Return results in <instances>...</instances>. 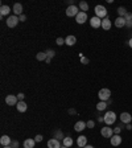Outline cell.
Segmentation results:
<instances>
[{
	"instance_id": "obj_1",
	"label": "cell",
	"mask_w": 132,
	"mask_h": 148,
	"mask_svg": "<svg viewBox=\"0 0 132 148\" xmlns=\"http://www.w3.org/2000/svg\"><path fill=\"white\" fill-rule=\"evenodd\" d=\"M103 122L107 124V126L114 124L115 122H116V114H115L114 111H107V113L104 114V117H103Z\"/></svg>"
},
{
	"instance_id": "obj_2",
	"label": "cell",
	"mask_w": 132,
	"mask_h": 148,
	"mask_svg": "<svg viewBox=\"0 0 132 148\" xmlns=\"http://www.w3.org/2000/svg\"><path fill=\"white\" fill-rule=\"evenodd\" d=\"M95 11V16L99 19H106L107 17V9H106V7H103V5H97V7L94 8Z\"/></svg>"
},
{
	"instance_id": "obj_3",
	"label": "cell",
	"mask_w": 132,
	"mask_h": 148,
	"mask_svg": "<svg viewBox=\"0 0 132 148\" xmlns=\"http://www.w3.org/2000/svg\"><path fill=\"white\" fill-rule=\"evenodd\" d=\"M98 96H99V99L103 100V102H107L110 98H111V91L108 89H101L99 90V93H98Z\"/></svg>"
},
{
	"instance_id": "obj_4",
	"label": "cell",
	"mask_w": 132,
	"mask_h": 148,
	"mask_svg": "<svg viewBox=\"0 0 132 148\" xmlns=\"http://www.w3.org/2000/svg\"><path fill=\"white\" fill-rule=\"evenodd\" d=\"M79 7H77V5H69L67 9H66V16H69V17H77V15L79 13Z\"/></svg>"
},
{
	"instance_id": "obj_5",
	"label": "cell",
	"mask_w": 132,
	"mask_h": 148,
	"mask_svg": "<svg viewBox=\"0 0 132 148\" xmlns=\"http://www.w3.org/2000/svg\"><path fill=\"white\" fill-rule=\"evenodd\" d=\"M19 16H16V15H12V16H8V19H7V27L8 28H15L16 25L19 24Z\"/></svg>"
},
{
	"instance_id": "obj_6",
	"label": "cell",
	"mask_w": 132,
	"mask_h": 148,
	"mask_svg": "<svg viewBox=\"0 0 132 148\" xmlns=\"http://www.w3.org/2000/svg\"><path fill=\"white\" fill-rule=\"evenodd\" d=\"M5 103H7L8 106H16V104L19 103L17 95H12V94L7 95V96H5Z\"/></svg>"
},
{
	"instance_id": "obj_7",
	"label": "cell",
	"mask_w": 132,
	"mask_h": 148,
	"mask_svg": "<svg viewBox=\"0 0 132 148\" xmlns=\"http://www.w3.org/2000/svg\"><path fill=\"white\" fill-rule=\"evenodd\" d=\"M101 134H102V136H103V138L111 139L112 136H114V130H112L111 127H102Z\"/></svg>"
},
{
	"instance_id": "obj_8",
	"label": "cell",
	"mask_w": 132,
	"mask_h": 148,
	"mask_svg": "<svg viewBox=\"0 0 132 148\" xmlns=\"http://www.w3.org/2000/svg\"><path fill=\"white\" fill-rule=\"evenodd\" d=\"M86 20H87V13H86V12H82V11H81L77 15L75 21L78 23V24H85V23H86Z\"/></svg>"
},
{
	"instance_id": "obj_9",
	"label": "cell",
	"mask_w": 132,
	"mask_h": 148,
	"mask_svg": "<svg viewBox=\"0 0 132 148\" xmlns=\"http://www.w3.org/2000/svg\"><path fill=\"white\" fill-rule=\"evenodd\" d=\"M90 25L93 28H101L102 27V19H99V17H97V16H94V17H91L90 19Z\"/></svg>"
},
{
	"instance_id": "obj_10",
	"label": "cell",
	"mask_w": 132,
	"mask_h": 148,
	"mask_svg": "<svg viewBox=\"0 0 132 148\" xmlns=\"http://www.w3.org/2000/svg\"><path fill=\"white\" fill-rule=\"evenodd\" d=\"M85 128H87V124H86V122H83V121H79L74 124V130H75L77 132H82Z\"/></svg>"
},
{
	"instance_id": "obj_11",
	"label": "cell",
	"mask_w": 132,
	"mask_h": 148,
	"mask_svg": "<svg viewBox=\"0 0 132 148\" xmlns=\"http://www.w3.org/2000/svg\"><path fill=\"white\" fill-rule=\"evenodd\" d=\"M11 143H12V140H11V138L8 135H3V136L0 138V144H1V147H8V145H11Z\"/></svg>"
},
{
	"instance_id": "obj_12",
	"label": "cell",
	"mask_w": 132,
	"mask_h": 148,
	"mask_svg": "<svg viewBox=\"0 0 132 148\" xmlns=\"http://www.w3.org/2000/svg\"><path fill=\"white\" fill-rule=\"evenodd\" d=\"M110 141H111V145H114V147H116V145H120V144H122V136H120V135L115 134L114 136L110 139Z\"/></svg>"
},
{
	"instance_id": "obj_13",
	"label": "cell",
	"mask_w": 132,
	"mask_h": 148,
	"mask_svg": "<svg viewBox=\"0 0 132 148\" xmlns=\"http://www.w3.org/2000/svg\"><path fill=\"white\" fill-rule=\"evenodd\" d=\"M120 121H122L123 123H125V124L131 123V121H132L131 114H129V113H122V114H120Z\"/></svg>"
},
{
	"instance_id": "obj_14",
	"label": "cell",
	"mask_w": 132,
	"mask_h": 148,
	"mask_svg": "<svg viewBox=\"0 0 132 148\" xmlns=\"http://www.w3.org/2000/svg\"><path fill=\"white\" fill-rule=\"evenodd\" d=\"M48 148H61V143L57 139H49Z\"/></svg>"
},
{
	"instance_id": "obj_15",
	"label": "cell",
	"mask_w": 132,
	"mask_h": 148,
	"mask_svg": "<svg viewBox=\"0 0 132 148\" xmlns=\"http://www.w3.org/2000/svg\"><path fill=\"white\" fill-rule=\"evenodd\" d=\"M13 13L16 15V16H21V15H23V5H21L20 3H16L13 5Z\"/></svg>"
},
{
	"instance_id": "obj_16",
	"label": "cell",
	"mask_w": 132,
	"mask_h": 148,
	"mask_svg": "<svg viewBox=\"0 0 132 148\" xmlns=\"http://www.w3.org/2000/svg\"><path fill=\"white\" fill-rule=\"evenodd\" d=\"M75 42H77V37H75V36H73V35L67 36V37L65 38V44L69 45V46H73V45H75Z\"/></svg>"
},
{
	"instance_id": "obj_17",
	"label": "cell",
	"mask_w": 132,
	"mask_h": 148,
	"mask_svg": "<svg viewBox=\"0 0 132 148\" xmlns=\"http://www.w3.org/2000/svg\"><path fill=\"white\" fill-rule=\"evenodd\" d=\"M16 107H17L19 113H25L27 108H28V106H27V103H25L24 100H19V103L16 104Z\"/></svg>"
},
{
	"instance_id": "obj_18",
	"label": "cell",
	"mask_w": 132,
	"mask_h": 148,
	"mask_svg": "<svg viewBox=\"0 0 132 148\" xmlns=\"http://www.w3.org/2000/svg\"><path fill=\"white\" fill-rule=\"evenodd\" d=\"M77 144H78V147H81V148H83V147H86L87 145V138L86 136H79V138L77 139Z\"/></svg>"
},
{
	"instance_id": "obj_19",
	"label": "cell",
	"mask_w": 132,
	"mask_h": 148,
	"mask_svg": "<svg viewBox=\"0 0 132 148\" xmlns=\"http://www.w3.org/2000/svg\"><path fill=\"white\" fill-rule=\"evenodd\" d=\"M35 144H36L35 139H25L24 143H23L24 148H35Z\"/></svg>"
},
{
	"instance_id": "obj_20",
	"label": "cell",
	"mask_w": 132,
	"mask_h": 148,
	"mask_svg": "<svg viewBox=\"0 0 132 148\" xmlns=\"http://www.w3.org/2000/svg\"><path fill=\"white\" fill-rule=\"evenodd\" d=\"M102 28H103L104 31H108V29H111V20L108 17L103 19L102 20Z\"/></svg>"
},
{
	"instance_id": "obj_21",
	"label": "cell",
	"mask_w": 132,
	"mask_h": 148,
	"mask_svg": "<svg viewBox=\"0 0 132 148\" xmlns=\"http://www.w3.org/2000/svg\"><path fill=\"white\" fill-rule=\"evenodd\" d=\"M114 24L116 28H123L125 27V19L124 17H118L116 20L114 21Z\"/></svg>"
},
{
	"instance_id": "obj_22",
	"label": "cell",
	"mask_w": 132,
	"mask_h": 148,
	"mask_svg": "<svg viewBox=\"0 0 132 148\" xmlns=\"http://www.w3.org/2000/svg\"><path fill=\"white\" fill-rule=\"evenodd\" d=\"M9 12H11V8L8 5H1L0 7V15L1 16H7V15H9Z\"/></svg>"
},
{
	"instance_id": "obj_23",
	"label": "cell",
	"mask_w": 132,
	"mask_h": 148,
	"mask_svg": "<svg viewBox=\"0 0 132 148\" xmlns=\"http://www.w3.org/2000/svg\"><path fill=\"white\" fill-rule=\"evenodd\" d=\"M36 58H37L38 61H46V60H48V54H46L45 52H40L36 54Z\"/></svg>"
},
{
	"instance_id": "obj_24",
	"label": "cell",
	"mask_w": 132,
	"mask_h": 148,
	"mask_svg": "<svg viewBox=\"0 0 132 148\" xmlns=\"http://www.w3.org/2000/svg\"><path fill=\"white\" fill-rule=\"evenodd\" d=\"M107 108V102H103V100H101L99 103L97 104V110L98 111H103Z\"/></svg>"
},
{
	"instance_id": "obj_25",
	"label": "cell",
	"mask_w": 132,
	"mask_h": 148,
	"mask_svg": "<svg viewBox=\"0 0 132 148\" xmlns=\"http://www.w3.org/2000/svg\"><path fill=\"white\" fill-rule=\"evenodd\" d=\"M73 143H74V140L71 138H70V136H66L65 139H63V145H66V147H71V145H73Z\"/></svg>"
},
{
	"instance_id": "obj_26",
	"label": "cell",
	"mask_w": 132,
	"mask_h": 148,
	"mask_svg": "<svg viewBox=\"0 0 132 148\" xmlns=\"http://www.w3.org/2000/svg\"><path fill=\"white\" fill-rule=\"evenodd\" d=\"M79 9L82 11V12H86V11L89 9V4H87L86 1H81L79 3Z\"/></svg>"
},
{
	"instance_id": "obj_27",
	"label": "cell",
	"mask_w": 132,
	"mask_h": 148,
	"mask_svg": "<svg viewBox=\"0 0 132 148\" xmlns=\"http://www.w3.org/2000/svg\"><path fill=\"white\" fill-rule=\"evenodd\" d=\"M118 13H119V17H124L125 13H127V11H125L124 7H119L118 8Z\"/></svg>"
},
{
	"instance_id": "obj_28",
	"label": "cell",
	"mask_w": 132,
	"mask_h": 148,
	"mask_svg": "<svg viewBox=\"0 0 132 148\" xmlns=\"http://www.w3.org/2000/svg\"><path fill=\"white\" fill-rule=\"evenodd\" d=\"M45 53L48 54V58H50V60H52L53 57L56 56V52H54V50H52V49H49V50H46Z\"/></svg>"
},
{
	"instance_id": "obj_29",
	"label": "cell",
	"mask_w": 132,
	"mask_h": 148,
	"mask_svg": "<svg viewBox=\"0 0 132 148\" xmlns=\"http://www.w3.org/2000/svg\"><path fill=\"white\" fill-rule=\"evenodd\" d=\"M54 139H57V140H58V139H62V140H63L65 138H63V134L61 132V131H57L56 135H54Z\"/></svg>"
},
{
	"instance_id": "obj_30",
	"label": "cell",
	"mask_w": 132,
	"mask_h": 148,
	"mask_svg": "<svg viewBox=\"0 0 132 148\" xmlns=\"http://www.w3.org/2000/svg\"><path fill=\"white\" fill-rule=\"evenodd\" d=\"M56 44H57V45H59V46H61V45H63V44H65V38L58 37V38L56 40Z\"/></svg>"
},
{
	"instance_id": "obj_31",
	"label": "cell",
	"mask_w": 132,
	"mask_h": 148,
	"mask_svg": "<svg viewBox=\"0 0 132 148\" xmlns=\"http://www.w3.org/2000/svg\"><path fill=\"white\" fill-rule=\"evenodd\" d=\"M86 124H87V128H94L95 122L94 121H89V122H86Z\"/></svg>"
},
{
	"instance_id": "obj_32",
	"label": "cell",
	"mask_w": 132,
	"mask_h": 148,
	"mask_svg": "<svg viewBox=\"0 0 132 148\" xmlns=\"http://www.w3.org/2000/svg\"><path fill=\"white\" fill-rule=\"evenodd\" d=\"M81 62H82L83 65H87V64H89V58H86V57H83V56H81Z\"/></svg>"
},
{
	"instance_id": "obj_33",
	"label": "cell",
	"mask_w": 132,
	"mask_h": 148,
	"mask_svg": "<svg viewBox=\"0 0 132 148\" xmlns=\"http://www.w3.org/2000/svg\"><path fill=\"white\" fill-rule=\"evenodd\" d=\"M124 19H125V21L132 20V13H131V12H127V13H125V16H124Z\"/></svg>"
},
{
	"instance_id": "obj_34",
	"label": "cell",
	"mask_w": 132,
	"mask_h": 148,
	"mask_svg": "<svg viewBox=\"0 0 132 148\" xmlns=\"http://www.w3.org/2000/svg\"><path fill=\"white\" fill-rule=\"evenodd\" d=\"M11 147H12V148H17L19 147V141L17 140H13L12 143H11Z\"/></svg>"
},
{
	"instance_id": "obj_35",
	"label": "cell",
	"mask_w": 132,
	"mask_h": 148,
	"mask_svg": "<svg viewBox=\"0 0 132 148\" xmlns=\"http://www.w3.org/2000/svg\"><path fill=\"white\" fill-rule=\"evenodd\" d=\"M42 139H44L42 138V135H37V136L35 138V140H36V143H37V141L40 143V141H42Z\"/></svg>"
},
{
	"instance_id": "obj_36",
	"label": "cell",
	"mask_w": 132,
	"mask_h": 148,
	"mask_svg": "<svg viewBox=\"0 0 132 148\" xmlns=\"http://www.w3.org/2000/svg\"><path fill=\"white\" fill-rule=\"evenodd\" d=\"M24 94H23V93H19V95H17V99L19 100H23V99H24Z\"/></svg>"
},
{
	"instance_id": "obj_37",
	"label": "cell",
	"mask_w": 132,
	"mask_h": 148,
	"mask_svg": "<svg viewBox=\"0 0 132 148\" xmlns=\"http://www.w3.org/2000/svg\"><path fill=\"white\" fill-rule=\"evenodd\" d=\"M125 27H128V28H132V20H128V21H125Z\"/></svg>"
},
{
	"instance_id": "obj_38",
	"label": "cell",
	"mask_w": 132,
	"mask_h": 148,
	"mask_svg": "<svg viewBox=\"0 0 132 148\" xmlns=\"http://www.w3.org/2000/svg\"><path fill=\"white\" fill-rule=\"evenodd\" d=\"M19 20H20V21H25V20H27V16H25V15H21V16H19Z\"/></svg>"
},
{
	"instance_id": "obj_39",
	"label": "cell",
	"mask_w": 132,
	"mask_h": 148,
	"mask_svg": "<svg viewBox=\"0 0 132 148\" xmlns=\"http://www.w3.org/2000/svg\"><path fill=\"white\" fill-rule=\"evenodd\" d=\"M119 132H120V127H116L114 130V134H116V135H119Z\"/></svg>"
},
{
	"instance_id": "obj_40",
	"label": "cell",
	"mask_w": 132,
	"mask_h": 148,
	"mask_svg": "<svg viewBox=\"0 0 132 148\" xmlns=\"http://www.w3.org/2000/svg\"><path fill=\"white\" fill-rule=\"evenodd\" d=\"M128 45H129V48H132V38H129V41H128Z\"/></svg>"
},
{
	"instance_id": "obj_41",
	"label": "cell",
	"mask_w": 132,
	"mask_h": 148,
	"mask_svg": "<svg viewBox=\"0 0 132 148\" xmlns=\"http://www.w3.org/2000/svg\"><path fill=\"white\" fill-rule=\"evenodd\" d=\"M127 130H132V126H131V124H127Z\"/></svg>"
},
{
	"instance_id": "obj_42",
	"label": "cell",
	"mask_w": 132,
	"mask_h": 148,
	"mask_svg": "<svg viewBox=\"0 0 132 148\" xmlns=\"http://www.w3.org/2000/svg\"><path fill=\"white\" fill-rule=\"evenodd\" d=\"M69 113L70 114H75V110H73V108H71V110H69Z\"/></svg>"
},
{
	"instance_id": "obj_43",
	"label": "cell",
	"mask_w": 132,
	"mask_h": 148,
	"mask_svg": "<svg viewBox=\"0 0 132 148\" xmlns=\"http://www.w3.org/2000/svg\"><path fill=\"white\" fill-rule=\"evenodd\" d=\"M83 148H94V147H93V145H89V144H87L86 147H83Z\"/></svg>"
},
{
	"instance_id": "obj_44",
	"label": "cell",
	"mask_w": 132,
	"mask_h": 148,
	"mask_svg": "<svg viewBox=\"0 0 132 148\" xmlns=\"http://www.w3.org/2000/svg\"><path fill=\"white\" fill-rule=\"evenodd\" d=\"M61 148H69V147H66V145H62V147H61Z\"/></svg>"
},
{
	"instance_id": "obj_45",
	"label": "cell",
	"mask_w": 132,
	"mask_h": 148,
	"mask_svg": "<svg viewBox=\"0 0 132 148\" xmlns=\"http://www.w3.org/2000/svg\"><path fill=\"white\" fill-rule=\"evenodd\" d=\"M3 148H12V147H11V145H8V147H3Z\"/></svg>"
},
{
	"instance_id": "obj_46",
	"label": "cell",
	"mask_w": 132,
	"mask_h": 148,
	"mask_svg": "<svg viewBox=\"0 0 132 148\" xmlns=\"http://www.w3.org/2000/svg\"><path fill=\"white\" fill-rule=\"evenodd\" d=\"M78 148H81V147H78Z\"/></svg>"
}]
</instances>
